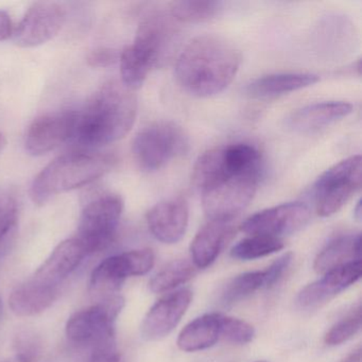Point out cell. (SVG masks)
Wrapping results in <instances>:
<instances>
[{"label":"cell","instance_id":"cell-1","mask_svg":"<svg viewBox=\"0 0 362 362\" xmlns=\"http://www.w3.org/2000/svg\"><path fill=\"white\" fill-rule=\"evenodd\" d=\"M262 175L257 148L237 143L205 152L197 160L192 179L209 220L233 221L255 196Z\"/></svg>","mask_w":362,"mask_h":362},{"label":"cell","instance_id":"cell-2","mask_svg":"<svg viewBox=\"0 0 362 362\" xmlns=\"http://www.w3.org/2000/svg\"><path fill=\"white\" fill-rule=\"evenodd\" d=\"M240 64V52L228 40L201 35L190 41L180 54L175 77L189 94L211 97L232 83Z\"/></svg>","mask_w":362,"mask_h":362},{"label":"cell","instance_id":"cell-3","mask_svg":"<svg viewBox=\"0 0 362 362\" xmlns=\"http://www.w3.org/2000/svg\"><path fill=\"white\" fill-rule=\"evenodd\" d=\"M136 115L133 90L119 82H107L78 113L74 139L86 147L109 145L130 132Z\"/></svg>","mask_w":362,"mask_h":362},{"label":"cell","instance_id":"cell-4","mask_svg":"<svg viewBox=\"0 0 362 362\" xmlns=\"http://www.w3.org/2000/svg\"><path fill=\"white\" fill-rule=\"evenodd\" d=\"M116 160L110 154L71 152L59 156L35 177L30 196L37 205L52 197L77 189L107 175Z\"/></svg>","mask_w":362,"mask_h":362},{"label":"cell","instance_id":"cell-5","mask_svg":"<svg viewBox=\"0 0 362 362\" xmlns=\"http://www.w3.org/2000/svg\"><path fill=\"white\" fill-rule=\"evenodd\" d=\"M124 306L122 296H107L98 304L74 313L66 324L71 342L95 351L115 349V321Z\"/></svg>","mask_w":362,"mask_h":362},{"label":"cell","instance_id":"cell-6","mask_svg":"<svg viewBox=\"0 0 362 362\" xmlns=\"http://www.w3.org/2000/svg\"><path fill=\"white\" fill-rule=\"evenodd\" d=\"M187 148V136L179 126L170 122H160L137 133L132 152L139 168L153 173L183 156Z\"/></svg>","mask_w":362,"mask_h":362},{"label":"cell","instance_id":"cell-7","mask_svg":"<svg viewBox=\"0 0 362 362\" xmlns=\"http://www.w3.org/2000/svg\"><path fill=\"white\" fill-rule=\"evenodd\" d=\"M361 156L341 160L325 171L313 187L315 211L321 217L338 213L361 186Z\"/></svg>","mask_w":362,"mask_h":362},{"label":"cell","instance_id":"cell-8","mask_svg":"<svg viewBox=\"0 0 362 362\" xmlns=\"http://www.w3.org/2000/svg\"><path fill=\"white\" fill-rule=\"evenodd\" d=\"M124 211V201L115 194H103L88 202L82 211L78 236L88 255L111 245Z\"/></svg>","mask_w":362,"mask_h":362},{"label":"cell","instance_id":"cell-9","mask_svg":"<svg viewBox=\"0 0 362 362\" xmlns=\"http://www.w3.org/2000/svg\"><path fill=\"white\" fill-rule=\"evenodd\" d=\"M177 35L170 14L152 12L139 23L132 45L126 47L131 56L151 71L165 60Z\"/></svg>","mask_w":362,"mask_h":362},{"label":"cell","instance_id":"cell-10","mask_svg":"<svg viewBox=\"0 0 362 362\" xmlns=\"http://www.w3.org/2000/svg\"><path fill=\"white\" fill-rule=\"evenodd\" d=\"M156 257L150 249L133 250L110 256L93 271L90 289L96 293L117 292L128 277L147 274L154 266Z\"/></svg>","mask_w":362,"mask_h":362},{"label":"cell","instance_id":"cell-11","mask_svg":"<svg viewBox=\"0 0 362 362\" xmlns=\"http://www.w3.org/2000/svg\"><path fill=\"white\" fill-rule=\"evenodd\" d=\"M310 216V209L304 203H284L254 214L241 224L240 228L251 236L281 239L305 228Z\"/></svg>","mask_w":362,"mask_h":362},{"label":"cell","instance_id":"cell-12","mask_svg":"<svg viewBox=\"0 0 362 362\" xmlns=\"http://www.w3.org/2000/svg\"><path fill=\"white\" fill-rule=\"evenodd\" d=\"M64 21L65 11L59 4L52 1L33 4L18 26L14 28V42L23 48L43 45L58 35Z\"/></svg>","mask_w":362,"mask_h":362},{"label":"cell","instance_id":"cell-13","mask_svg":"<svg viewBox=\"0 0 362 362\" xmlns=\"http://www.w3.org/2000/svg\"><path fill=\"white\" fill-rule=\"evenodd\" d=\"M77 115L74 111L57 112L33 120L26 133L27 151L35 156H44L73 139Z\"/></svg>","mask_w":362,"mask_h":362},{"label":"cell","instance_id":"cell-14","mask_svg":"<svg viewBox=\"0 0 362 362\" xmlns=\"http://www.w3.org/2000/svg\"><path fill=\"white\" fill-rule=\"evenodd\" d=\"M192 292L181 289L160 298L150 308L141 324V336L148 341L168 336L192 304Z\"/></svg>","mask_w":362,"mask_h":362},{"label":"cell","instance_id":"cell-15","mask_svg":"<svg viewBox=\"0 0 362 362\" xmlns=\"http://www.w3.org/2000/svg\"><path fill=\"white\" fill-rule=\"evenodd\" d=\"M361 276V260H354L324 273L319 281L309 284L298 293L296 303L305 310L317 308L343 290L354 285Z\"/></svg>","mask_w":362,"mask_h":362},{"label":"cell","instance_id":"cell-16","mask_svg":"<svg viewBox=\"0 0 362 362\" xmlns=\"http://www.w3.org/2000/svg\"><path fill=\"white\" fill-rule=\"evenodd\" d=\"M189 209L182 197L168 199L154 205L147 214V223L151 234L160 243H179L187 230Z\"/></svg>","mask_w":362,"mask_h":362},{"label":"cell","instance_id":"cell-17","mask_svg":"<svg viewBox=\"0 0 362 362\" xmlns=\"http://www.w3.org/2000/svg\"><path fill=\"white\" fill-rule=\"evenodd\" d=\"M86 256L83 245L77 238L67 239L52 251L31 279L60 287L62 281L80 266Z\"/></svg>","mask_w":362,"mask_h":362},{"label":"cell","instance_id":"cell-18","mask_svg":"<svg viewBox=\"0 0 362 362\" xmlns=\"http://www.w3.org/2000/svg\"><path fill=\"white\" fill-rule=\"evenodd\" d=\"M353 112V105L344 101H325L306 105L294 112L288 126L298 133L310 134L347 117Z\"/></svg>","mask_w":362,"mask_h":362},{"label":"cell","instance_id":"cell-19","mask_svg":"<svg viewBox=\"0 0 362 362\" xmlns=\"http://www.w3.org/2000/svg\"><path fill=\"white\" fill-rule=\"evenodd\" d=\"M234 233L233 221L209 220L197 233L190 245L194 266L200 269L211 266L217 259L224 245L232 238Z\"/></svg>","mask_w":362,"mask_h":362},{"label":"cell","instance_id":"cell-20","mask_svg":"<svg viewBox=\"0 0 362 362\" xmlns=\"http://www.w3.org/2000/svg\"><path fill=\"white\" fill-rule=\"evenodd\" d=\"M319 80L313 74H274L254 80L247 84L245 92L251 98L268 100L313 86Z\"/></svg>","mask_w":362,"mask_h":362},{"label":"cell","instance_id":"cell-21","mask_svg":"<svg viewBox=\"0 0 362 362\" xmlns=\"http://www.w3.org/2000/svg\"><path fill=\"white\" fill-rule=\"evenodd\" d=\"M59 288L30 279L12 292L10 308L18 317L39 315L54 304L59 296Z\"/></svg>","mask_w":362,"mask_h":362},{"label":"cell","instance_id":"cell-22","mask_svg":"<svg viewBox=\"0 0 362 362\" xmlns=\"http://www.w3.org/2000/svg\"><path fill=\"white\" fill-rule=\"evenodd\" d=\"M221 317L222 313H211L190 322L180 332L179 349L194 353L214 346L221 339Z\"/></svg>","mask_w":362,"mask_h":362},{"label":"cell","instance_id":"cell-23","mask_svg":"<svg viewBox=\"0 0 362 362\" xmlns=\"http://www.w3.org/2000/svg\"><path fill=\"white\" fill-rule=\"evenodd\" d=\"M361 236L345 235L330 241L315 257L313 268L320 274L332 269L342 266L347 262L360 259L361 253Z\"/></svg>","mask_w":362,"mask_h":362},{"label":"cell","instance_id":"cell-24","mask_svg":"<svg viewBox=\"0 0 362 362\" xmlns=\"http://www.w3.org/2000/svg\"><path fill=\"white\" fill-rule=\"evenodd\" d=\"M223 10V3L211 0H181L170 6V16L173 20L185 24L206 22L219 16Z\"/></svg>","mask_w":362,"mask_h":362},{"label":"cell","instance_id":"cell-25","mask_svg":"<svg viewBox=\"0 0 362 362\" xmlns=\"http://www.w3.org/2000/svg\"><path fill=\"white\" fill-rule=\"evenodd\" d=\"M264 288H268L267 287L266 271L243 273L226 284L223 291H222L220 300L223 306H233Z\"/></svg>","mask_w":362,"mask_h":362},{"label":"cell","instance_id":"cell-26","mask_svg":"<svg viewBox=\"0 0 362 362\" xmlns=\"http://www.w3.org/2000/svg\"><path fill=\"white\" fill-rule=\"evenodd\" d=\"M196 268L186 259L171 262L150 281V290L154 293L170 291L194 277Z\"/></svg>","mask_w":362,"mask_h":362},{"label":"cell","instance_id":"cell-27","mask_svg":"<svg viewBox=\"0 0 362 362\" xmlns=\"http://www.w3.org/2000/svg\"><path fill=\"white\" fill-rule=\"evenodd\" d=\"M284 247L281 239L266 236H250L239 241L230 250V256L238 260H254L281 251Z\"/></svg>","mask_w":362,"mask_h":362},{"label":"cell","instance_id":"cell-28","mask_svg":"<svg viewBox=\"0 0 362 362\" xmlns=\"http://www.w3.org/2000/svg\"><path fill=\"white\" fill-rule=\"evenodd\" d=\"M13 351L18 362H39L43 357L44 342L33 330H22L14 337Z\"/></svg>","mask_w":362,"mask_h":362},{"label":"cell","instance_id":"cell-29","mask_svg":"<svg viewBox=\"0 0 362 362\" xmlns=\"http://www.w3.org/2000/svg\"><path fill=\"white\" fill-rule=\"evenodd\" d=\"M361 328V308L358 306L353 313L334 324L325 334L326 344L329 346L342 344L353 338Z\"/></svg>","mask_w":362,"mask_h":362},{"label":"cell","instance_id":"cell-30","mask_svg":"<svg viewBox=\"0 0 362 362\" xmlns=\"http://www.w3.org/2000/svg\"><path fill=\"white\" fill-rule=\"evenodd\" d=\"M18 223V205L16 198L0 194V247L9 241Z\"/></svg>","mask_w":362,"mask_h":362},{"label":"cell","instance_id":"cell-31","mask_svg":"<svg viewBox=\"0 0 362 362\" xmlns=\"http://www.w3.org/2000/svg\"><path fill=\"white\" fill-rule=\"evenodd\" d=\"M255 336V329L251 324L237 317L222 315L221 339L236 344H247Z\"/></svg>","mask_w":362,"mask_h":362},{"label":"cell","instance_id":"cell-32","mask_svg":"<svg viewBox=\"0 0 362 362\" xmlns=\"http://www.w3.org/2000/svg\"><path fill=\"white\" fill-rule=\"evenodd\" d=\"M119 57L120 54L112 48L99 47L90 52L88 56V63L90 66L105 69L117 62Z\"/></svg>","mask_w":362,"mask_h":362},{"label":"cell","instance_id":"cell-33","mask_svg":"<svg viewBox=\"0 0 362 362\" xmlns=\"http://www.w3.org/2000/svg\"><path fill=\"white\" fill-rule=\"evenodd\" d=\"M292 257H293L292 253H286L264 270L266 271L267 287H272L283 277L284 273L291 264Z\"/></svg>","mask_w":362,"mask_h":362},{"label":"cell","instance_id":"cell-34","mask_svg":"<svg viewBox=\"0 0 362 362\" xmlns=\"http://www.w3.org/2000/svg\"><path fill=\"white\" fill-rule=\"evenodd\" d=\"M88 362H124V360L115 349H109V351H92Z\"/></svg>","mask_w":362,"mask_h":362},{"label":"cell","instance_id":"cell-35","mask_svg":"<svg viewBox=\"0 0 362 362\" xmlns=\"http://www.w3.org/2000/svg\"><path fill=\"white\" fill-rule=\"evenodd\" d=\"M14 26L7 12L0 11V42L13 37Z\"/></svg>","mask_w":362,"mask_h":362},{"label":"cell","instance_id":"cell-36","mask_svg":"<svg viewBox=\"0 0 362 362\" xmlns=\"http://www.w3.org/2000/svg\"><path fill=\"white\" fill-rule=\"evenodd\" d=\"M361 361V349L360 347H358L356 351H354L353 353L349 354L343 362H360Z\"/></svg>","mask_w":362,"mask_h":362},{"label":"cell","instance_id":"cell-37","mask_svg":"<svg viewBox=\"0 0 362 362\" xmlns=\"http://www.w3.org/2000/svg\"><path fill=\"white\" fill-rule=\"evenodd\" d=\"M354 215H355L356 219L360 221L361 219V201H358L357 205H356L355 209H354Z\"/></svg>","mask_w":362,"mask_h":362},{"label":"cell","instance_id":"cell-38","mask_svg":"<svg viewBox=\"0 0 362 362\" xmlns=\"http://www.w3.org/2000/svg\"><path fill=\"white\" fill-rule=\"evenodd\" d=\"M6 146H7V139L3 133L0 132V152L5 149Z\"/></svg>","mask_w":362,"mask_h":362},{"label":"cell","instance_id":"cell-39","mask_svg":"<svg viewBox=\"0 0 362 362\" xmlns=\"http://www.w3.org/2000/svg\"><path fill=\"white\" fill-rule=\"evenodd\" d=\"M3 313V302H1V298H0V315Z\"/></svg>","mask_w":362,"mask_h":362},{"label":"cell","instance_id":"cell-40","mask_svg":"<svg viewBox=\"0 0 362 362\" xmlns=\"http://www.w3.org/2000/svg\"><path fill=\"white\" fill-rule=\"evenodd\" d=\"M256 362H268V361H264V360H262V361H256Z\"/></svg>","mask_w":362,"mask_h":362}]
</instances>
